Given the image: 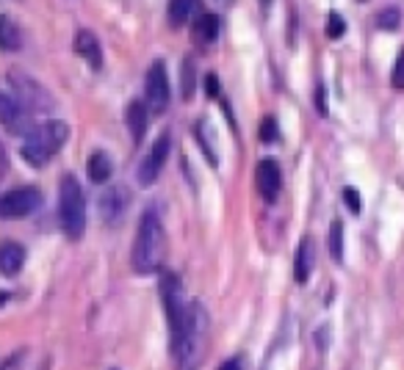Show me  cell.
<instances>
[{"label": "cell", "mask_w": 404, "mask_h": 370, "mask_svg": "<svg viewBox=\"0 0 404 370\" xmlns=\"http://www.w3.org/2000/svg\"><path fill=\"white\" fill-rule=\"evenodd\" d=\"M208 345V312L200 302H191L186 307V321L177 340L172 343V354L180 362V370H197L205 359Z\"/></svg>", "instance_id": "cell-1"}, {"label": "cell", "mask_w": 404, "mask_h": 370, "mask_svg": "<svg viewBox=\"0 0 404 370\" xmlns=\"http://www.w3.org/2000/svg\"><path fill=\"white\" fill-rule=\"evenodd\" d=\"M164 257H167V233H164L158 213L150 207L141 216L138 230H136L133 254H131L133 271L136 273H153L164 266Z\"/></svg>", "instance_id": "cell-2"}, {"label": "cell", "mask_w": 404, "mask_h": 370, "mask_svg": "<svg viewBox=\"0 0 404 370\" xmlns=\"http://www.w3.org/2000/svg\"><path fill=\"white\" fill-rule=\"evenodd\" d=\"M69 138L67 122H59V119H50V122H42L34 125L25 141H23V158L31 164V166L42 168L44 164H50V158H56V152L64 147V141Z\"/></svg>", "instance_id": "cell-3"}, {"label": "cell", "mask_w": 404, "mask_h": 370, "mask_svg": "<svg viewBox=\"0 0 404 370\" xmlns=\"http://www.w3.org/2000/svg\"><path fill=\"white\" fill-rule=\"evenodd\" d=\"M59 221L69 240H78L86 230V197L75 174H64L59 185Z\"/></svg>", "instance_id": "cell-4"}, {"label": "cell", "mask_w": 404, "mask_h": 370, "mask_svg": "<svg viewBox=\"0 0 404 370\" xmlns=\"http://www.w3.org/2000/svg\"><path fill=\"white\" fill-rule=\"evenodd\" d=\"M8 83H11V97L20 102L28 113H47V111H53V97L47 94V89L42 86V83H36L31 75H25V72H20V69H11L8 72Z\"/></svg>", "instance_id": "cell-5"}, {"label": "cell", "mask_w": 404, "mask_h": 370, "mask_svg": "<svg viewBox=\"0 0 404 370\" xmlns=\"http://www.w3.org/2000/svg\"><path fill=\"white\" fill-rule=\"evenodd\" d=\"M158 293H161V304H164V312H167L169 321V335L172 343L177 340L180 329H183V321H186V296H183V285L177 279L174 271H164L161 273V285H158Z\"/></svg>", "instance_id": "cell-6"}, {"label": "cell", "mask_w": 404, "mask_h": 370, "mask_svg": "<svg viewBox=\"0 0 404 370\" xmlns=\"http://www.w3.org/2000/svg\"><path fill=\"white\" fill-rule=\"evenodd\" d=\"M39 207H42L39 188H34V185L14 188V191H6V194L0 197V218H3V221H17V218L31 216Z\"/></svg>", "instance_id": "cell-7"}, {"label": "cell", "mask_w": 404, "mask_h": 370, "mask_svg": "<svg viewBox=\"0 0 404 370\" xmlns=\"http://www.w3.org/2000/svg\"><path fill=\"white\" fill-rule=\"evenodd\" d=\"M144 97H147V111L153 113H164L169 105V78L164 61H153L147 69V78H144Z\"/></svg>", "instance_id": "cell-8"}, {"label": "cell", "mask_w": 404, "mask_h": 370, "mask_svg": "<svg viewBox=\"0 0 404 370\" xmlns=\"http://www.w3.org/2000/svg\"><path fill=\"white\" fill-rule=\"evenodd\" d=\"M169 144H172V135L161 133L155 138V144L150 147V152L141 158L138 164V183L141 185H153L158 180V174L164 171V164H167V155H169Z\"/></svg>", "instance_id": "cell-9"}, {"label": "cell", "mask_w": 404, "mask_h": 370, "mask_svg": "<svg viewBox=\"0 0 404 370\" xmlns=\"http://www.w3.org/2000/svg\"><path fill=\"white\" fill-rule=\"evenodd\" d=\"M97 207H100L102 221H105L108 227L119 224V221L125 218L128 207H131V194H128V188H125V185H111V188H105L100 194Z\"/></svg>", "instance_id": "cell-10"}, {"label": "cell", "mask_w": 404, "mask_h": 370, "mask_svg": "<svg viewBox=\"0 0 404 370\" xmlns=\"http://www.w3.org/2000/svg\"><path fill=\"white\" fill-rule=\"evenodd\" d=\"M0 125L14 135H20V133L25 135L34 128V125H31V113L14 100L11 94H6V92H0Z\"/></svg>", "instance_id": "cell-11"}, {"label": "cell", "mask_w": 404, "mask_h": 370, "mask_svg": "<svg viewBox=\"0 0 404 370\" xmlns=\"http://www.w3.org/2000/svg\"><path fill=\"white\" fill-rule=\"evenodd\" d=\"M280 185H283V174H280L277 161L263 158V161L258 164V168H255V188H258V194H261L266 202H274L277 194H280Z\"/></svg>", "instance_id": "cell-12"}, {"label": "cell", "mask_w": 404, "mask_h": 370, "mask_svg": "<svg viewBox=\"0 0 404 370\" xmlns=\"http://www.w3.org/2000/svg\"><path fill=\"white\" fill-rule=\"evenodd\" d=\"M316 243H313V238H302V243L297 246V254H294V276H297V282L304 285L307 279H310V273L316 269Z\"/></svg>", "instance_id": "cell-13"}, {"label": "cell", "mask_w": 404, "mask_h": 370, "mask_svg": "<svg viewBox=\"0 0 404 370\" xmlns=\"http://www.w3.org/2000/svg\"><path fill=\"white\" fill-rule=\"evenodd\" d=\"M75 53H78L83 61H89L92 69L102 67L100 42H97V36L92 34V31H78V34H75Z\"/></svg>", "instance_id": "cell-14"}, {"label": "cell", "mask_w": 404, "mask_h": 370, "mask_svg": "<svg viewBox=\"0 0 404 370\" xmlns=\"http://www.w3.org/2000/svg\"><path fill=\"white\" fill-rule=\"evenodd\" d=\"M147 122H150V111H147V105L141 100H133L125 108V125L131 130L133 144H141V138L147 133Z\"/></svg>", "instance_id": "cell-15"}, {"label": "cell", "mask_w": 404, "mask_h": 370, "mask_svg": "<svg viewBox=\"0 0 404 370\" xmlns=\"http://www.w3.org/2000/svg\"><path fill=\"white\" fill-rule=\"evenodd\" d=\"M25 266V249L14 240H6L0 246V273L3 276H17Z\"/></svg>", "instance_id": "cell-16"}, {"label": "cell", "mask_w": 404, "mask_h": 370, "mask_svg": "<svg viewBox=\"0 0 404 370\" xmlns=\"http://www.w3.org/2000/svg\"><path fill=\"white\" fill-rule=\"evenodd\" d=\"M191 36L200 44H213L219 36V17L216 14H197L191 20Z\"/></svg>", "instance_id": "cell-17"}, {"label": "cell", "mask_w": 404, "mask_h": 370, "mask_svg": "<svg viewBox=\"0 0 404 370\" xmlns=\"http://www.w3.org/2000/svg\"><path fill=\"white\" fill-rule=\"evenodd\" d=\"M197 14V0H169L167 17L172 28H183L186 23H191Z\"/></svg>", "instance_id": "cell-18"}, {"label": "cell", "mask_w": 404, "mask_h": 370, "mask_svg": "<svg viewBox=\"0 0 404 370\" xmlns=\"http://www.w3.org/2000/svg\"><path fill=\"white\" fill-rule=\"evenodd\" d=\"M86 171H89V180H92V183L102 185V183H108V177H111V171H114V164H111V158H108L105 152H95V155L89 158Z\"/></svg>", "instance_id": "cell-19"}, {"label": "cell", "mask_w": 404, "mask_h": 370, "mask_svg": "<svg viewBox=\"0 0 404 370\" xmlns=\"http://www.w3.org/2000/svg\"><path fill=\"white\" fill-rule=\"evenodd\" d=\"M330 254L335 263L343 260V224L340 221H333V227H330Z\"/></svg>", "instance_id": "cell-20"}, {"label": "cell", "mask_w": 404, "mask_h": 370, "mask_svg": "<svg viewBox=\"0 0 404 370\" xmlns=\"http://www.w3.org/2000/svg\"><path fill=\"white\" fill-rule=\"evenodd\" d=\"M180 92H183L186 100L194 94V61L191 58H186L183 67H180Z\"/></svg>", "instance_id": "cell-21"}, {"label": "cell", "mask_w": 404, "mask_h": 370, "mask_svg": "<svg viewBox=\"0 0 404 370\" xmlns=\"http://www.w3.org/2000/svg\"><path fill=\"white\" fill-rule=\"evenodd\" d=\"M379 28H385V31H396L399 28V8H385V11H379Z\"/></svg>", "instance_id": "cell-22"}, {"label": "cell", "mask_w": 404, "mask_h": 370, "mask_svg": "<svg viewBox=\"0 0 404 370\" xmlns=\"http://www.w3.org/2000/svg\"><path fill=\"white\" fill-rule=\"evenodd\" d=\"M343 31H346L343 17H340L338 11H333V14H330V20H327V36H330V39H340Z\"/></svg>", "instance_id": "cell-23"}, {"label": "cell", "mask_w": 404, "mask_h": 370, "mask_svg": "<svg viewBox=\"0 0 404 370\" xmlns=\"http://www.w3.org/2000/svg\"><path fill=\"white\" fill-rule=\"evenodd\" d=\"M0 44H3V47H8V50L20 47V42H17V31H14L8 23H0Z\"/></svg>", "instance_id": "cell-24"}, {"label": "cell", "mask_w": 404, "mask_h": 370, "mask_svg": "<svg viewBox=\"0 0 404 370\" xmlns=\"http://www.w3.org/2000/svg\"><path fill=\"white\" fill-rule=\"evenodd\" d=\"M277 135H280V130H277V119L266 116V119L261 122V141L271 144V141H277Z\"/></svg>", "instance_id": "cell-25"}, {"label": "cell", "mask_w": 404, "mask_h": 370, "mask_svg": "<svg viewBox=\"0 0 404 370\" xmlns=\"http://www.w3.org/2000/svg\"><path fill=\"white\" fill-rule=\"evenodd\" d=\"M343 202H346V207H349V210H352L355 216H357V213L363 210V202H360V194H357V191H355L352 185H349V188H343Z\"/></svg>", "instance_id": "cell-26"}, {"label": "cell", "mask_w": 404, "mask_h": 370, "mask_svg": "<svg viewBox=\"0 0 404 370\" xmlns=\"http://www.w3.org/2000/svg\"><path fill=\"white\" fill-rule=\"evenodd\" d=\"M391 83L396 89H404V53H399L396 58V67H393V75H391Z\"/></svg>", "instance_id": "cell-27"}, {"label": "cell", "mask_w": 404, "mask_h": 370, "mask_svg": "<svg viewBox=\"0 0 404 370\" xmlns=\"http://www.w3.org/2000/svg\"><path fill=\"white\" fill-rule=\"evenodd\" d=\"M205 94H208V97H219V78H216L213 72L205 78Z\"/></svg>", "instance_id": "cell-28"}, {"label": "cell", "mask_w": 404, "mask_h": 370, "mask_svg": "<svg viewBox=\"0 0 404 370\" xmlns=\"http://www.w3.org/2000/svg\"><path fill=\"white\" fill-rule=\"evenodd\" d=\"M23 357H25L23 351H17V354H11V357H8V359H6V362L0 365V370H20V362H23Z\"/></svg>", "instance_id": "cell-29"}, {"label": "cell", "mask_w": 404, "mask_h": 370, "mask_svg": "<svg viewBox=\"0 0 404 370\" xmlns=\"http://www.w3.org/2000/svg\"><path fill=\"white\" fill-rule=\"evenodd\" d=\"M316 111L324 116L327 113V94H324V86H316Z\"/></svg>", "instance_id": "cell-30"}, {"label": "cell", "mask_w": 404, "mask_h": 370, "mask_svg": "<svg viewBox=\"0 0 404 370\" xmlns=\"http://www.w3.org/2000/svg\"><path fill=\"white\" fill-rule=\"evenodd\" d=\"M219 370H244V359H241V357H233V359H227Z\"/></svg>", "instance_id": "cell-31"}, {"label": "cell", "mask_w": 404, "mask_h": 370, "mask_svg": "<svg viewBox=\"0 0 404 370\" xmlns=\"http://www.w3.org/2000/svg\"><path fill=\"white\" fill-rule=\"evenodd\" d=\"M6 166H8V161H6V152H3V147H0V177H3Z\"/></svg>", "instance_id": "cell-32"}, {"label": "cell", "mask_w": 404, "mask_h": 370, "mask_svg": "<svg viewBox=\"0 0 404 370\" xmlns=\"http://www.w3.org/2000/svg\"><path fill=\"white\" fill-rule=\"evenodd\" d=\"M6 302H8V293H6V290H0V307H3Z\"/></svg>", "instance_id": "cell-33"}, {"label": "cell", "mask_w": 404, "mask_h": 370, "mask_svg": "<svg viewBox=\"0 0 404 370\" xmlns=\"http://www.w3.org/2000/svg\"><path fill=\"white\" fill-rule=\"evenodd\" d=\"M261 3H263V6H269V0H261Z\"/></svg>", "instance_id": "cell-34"}]
</instances>
